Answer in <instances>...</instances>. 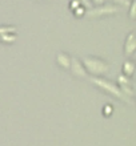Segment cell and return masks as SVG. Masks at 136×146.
I'll list each match as a JSON object with an SVG mask.
<instances>
[{
  "instance_id": "obj_3",
  "label": "cell",
  "mask_w": 136,
  "mask_h": 146,
  "mask_svg": "<svg viewBox=\"0 0 136 146\" xmlns=\"http://www.w3.org/2000/svg\"><path fill=\"white\" fill-rule=\"evenodd\" d=\"M128 44H127V46L128 48H125V52L127 53H132L133 49H135V44H133V33H131V35L128 36Z\"/></svg>"
},
{
  "instance_id": "obj_2",
  "label": "cell",
  "mask_w": 136,
  "mask_h": 146,
  "mask_svg": "<svg viewBox=\"0 0 136 146\" xmlns=\"http://www.w3.org/2000/svg\"><path fill=\"white\" fill-rule=\"evenodd\" d=\"M58 62L60 64V66L62 68H64V69H68L71 65V57L70 56H67L66 53H59L58 54Z\"/></svg>"
},
{
  "instance_id": "obj_4",
  "label": "cell",
  "mask_w": 136,
  "mask_h": 146,
  "mask_svg": "<svg viewBox=\"0 0 136 146\" xmlns=\"http://www.w3.org/2000/svg\"><path fill=\"white\" fill-rule=\"evenodd\" d=\"M96 3H103V0H95Z\"/></svg>"
},
{
  "instance_id": "obj_1",
  "label": "cell",
  "mask_w": 136,
  "mask_h": 146,
  "mask_svg": "<svg viewBox=\"0 0 136 146\" xmlns=\"http://www.w3.org/2000/svg\"><path fill=\"white\" fill-rule=\"evenodd\" d=\"M84 64H86L87 69L90 70V72L95 73V74H101V73H104L108 70L107 62L100 60V58H97V57H87L86 60H84Z\"/></svg>"
}]
</instances>
